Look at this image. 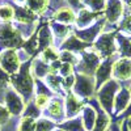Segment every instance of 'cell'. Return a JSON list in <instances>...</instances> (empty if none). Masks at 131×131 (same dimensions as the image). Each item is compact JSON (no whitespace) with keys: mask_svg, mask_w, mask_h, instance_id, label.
I'll return each instance as SVG.
<instances>
[{"mask_svg":"<svg viewBox=\"0 0 131 131\" xmlns=\"http://www.w3.org/2000/svg\"><path fill=\"white\" fill-rule=\"evenodd\" d=\"M49 102H50V97H49V94H37V96H36L34 104H36L39 109L47 107Z\"/></svg>","mask_w":131,"mask_h":131,"instance_id":"36","label":"cell"},{"mask_svg":"<svg viewBox=\"0 0 131 131\" xmlns=\"http://www.w3.org/2000/svg\"><path fill=\"white\" fill-rule=\"evenodd\" d=\"M113 63L114 60H112V58H109L106 60H104L102 63H100L98 68L96 71V88H100L102 84H105L106 81H109L112 79V70H113Z\"/></svg>","mask_w":131,"mask_h":131,"instance_id":"11","label":"cell"},{"mask_svg":"<svg viewBox=\"0 0 131 131\" xmlns=\"http://www.w3.org/2000/svg\"><path fill=\"white\" fill-rule=\"evenodd\" d=\"M86 46H88V43H86V42L79 39L78 37H73V36L68 37L67 39H66V42L62 45V47L64 50L71 51V52H73V51H84Z\"/></svg>","mask_w":131,"mask_h":131,"instance_id":"20","label":"cell"},{"mask_svg":"<svg viewBox=\"0 0 131 131\" xmlns=\"http://www.w3.org/2000/svg\"><path fill=\"white\" fill-rule=\"evenodd\" d=\"M15 16H16V20L18 23H23V24H30L36 18V13L33 10H30L28 7L17 8L15 10Z\"/></svg>","mask_w":131,"mask_h":131,"instance_id":"22","label":"cell"},{"mask_svg":"<svg viewBox=\"0 0 131 131\" xmlns=\"http://www.w3.org/2000/svg\"><path fill=\"white\" fill-rule=\"evenodd\" d=\"M72 71H73L72 64H70V63H63V62H62V64H60V68H59L58 73L66 78V76H70V75H72Z\"/></svg>","mask_w":131,"mask_h":131,"instance_id":"37","label":"cell"},{"mask_svg":"<svg viewBox=\"0 0 131 131\" xmlns=\"http://www.w3.org/2000/svg\"><path fill=\"white\" fill-rule=\"evenodd\" d=\"M36 119L30 117H23L17 125L16 131H36Z\"/></svg>","mask_w":131,"mask_h":131,"instance_id":"28","label":"cell"},{"mask_svg":"<svg viewBox=\"0 0 131 131\" xmlns=\"http://www.w3.org/2000/svg\"><path fill=\"white\" fill-rule=\"evenodd\" d=\"M94 109L97 112V118H96V123L92 131H107L109 126H110V114H107L100 106V104L96 105Z\"/></svg>","mask_w":131,"mask_h":131,"instance_id":"16","label":"cell"},{"mask_svg":"<svg viewBox=\"0 0 131 131\" xmlns=\"http://www.w3.org/2000/svg\"><path fill=\"white\" fill-rule=\"evenodd\" d=\"M112 76L118 83L131 80V59L130 58H121V59L115 60L113 63Z\"/></svg>","mask_w":131,"mask_h":131,"instance_id":"9","label":"cell"},{"mask_svg":"<svg viewBox=\"0 0 131 131\" xmlns=\"http://www.w3.org/2000/svg\"><path fill=\"white\" fill-rule=\"evenodd\" d=\"M119 117L123 118V119H126V118H130V117H131V102L128 104V106L126 107V110H125L121 115H119Z\"/></svg>","mask_w":131,"mask_h":131,"instance_id":"41","label":"cell"},{"mask_svg":"<svg viewBox=\"0 0 131 131\" xmlns=\"http://www.w3.org/2000/svg\"><path fill=\"white\" fill-rule=\"evenodd\" d=\"M85 5H86V9L96 13H100V10L105 9L106 7V0H85Z\"/></svg>","mask_w":131,"mask_h":131,"instance_id":"30","label":"cell"},{"mask_svg":"<svg viewBox=\"0 0 131 131\" xmlns=\"http://www.w3.org/2000/svg\"><path fill=\"white\" fill-rule=\"evenodd\" d=\"M121 131H130L128 128H127V125H126V122L123 121V123L121 125Z\"/></svg>","mask_w":131,"mask_h":131,"instance_id":"45","label":"cell"},{"mask_svg":"<svg viewBox=\"0 0 131 131\" xmlns=\"http://www.w3.org/2000/svg\"><path fill=\"white\" fill-rule=\"evenodd\" d=\"M119 30L127 36H131V13L126 15L122 18L121 24H119Z\"/></svg>","mask_w":131,"mask_h":131,"instance_id":"35","label":"cell"},{"mask_svg":"<svg viewBox=\"0 0 131 131\" xmlns=\"http://www.w3.org/2000/svg\"><path fill=\"white\" fill-rule=\"evenodd\" d=\"M75 80H76L75 76H73V75H70V76H66L64 80L62 81V84H63V86H64L66 89H70L71 86L75 85Z\"/></svg>","mask_w":131,"mask_h":131,"instance_id":"39","label":"cell"},{"mask_svg":"<svg viewBox=\"0 0 131 131\" xmlns=\"http://www.w3.org/2000/svg\"><path fill=\"white\" fill-rule=\"evenodd\" d=\"M0 131H2V128H0Z\"/></svg>","mask_w":131,"mask_h":131,"instance_id":"48","label":"cell"},{"mask_svg":"<svg viewBox=\"0 0 131 131\" xmlns=\"http://www.w3.org/2000/svg\"><path fill=\"white\" fill-rule=\"evenodd\" d=\"M55 122L47 118H39L36 122V131H54Z\"/></svg>","mask_w":131,"mask_h":131,"instance_id":"29","label":"cell"},{"mask_svg":"<svg viewBox=\"0 0 131 131\" xmlns=\"http://www.w3.org/2000/svg\"><path fill=\"white\" fill-rule=\"evenodd\" d=\"M84 106L85 105L79 96H76L75 93H70L66 98V117L68 119L75 118L79 113H81Z\"/></svg>","mask_w":131,"mask_h":131,"instance_id":"12","label":"cell"},{"mask_svg":"<svg viewBox=\"0 0 131 131\" xmlns=\"http://www.w3.org/2000/svg\"><path fill=\"white\" fill-rule=\"evenodd\" d=\"M100 16V13H96V12H92L89 9H81L79 16L76 17V25H78L79 29H84V28H89L94 21L97 20V17Z\"/></svg>","mask_w":131,"mask_h":131,"instance_id":"14","label":"cell"},{"mask_svg":"<svg viewBox=\"0 0 131 131\" xmlns=\"http://www.w3.org/2000/svg\"><path fill=\"white\" fill-rule=\"evenodd\" d=\"M97 118V112L92 105H85L84 109L81 110V121L85 131H92L96 123Z\"/></svg>","mask_w":131,"mask_h":131,"instance_id":"15","label":"cell"},{"mask_svg":"<svg viewBox=\"0 0 131 131\" xmlns=\"http://www.w3.org/2000/svg\"><path fill=\"white\" fill-rule=\"evenodd\" d=\"M47 114L55 121H62L64 118V105L60 98H54L47 105Z\"/></svg>","mask_w":131,"mask_h":131,"instance_id":"18","label":"cell"},{"mask_svg":"<svg viewBox=\"0 0 131 131\" xmlns=\"http://www.w3.org/2000/svg\"><path fill=\"white\" fill-rule=\"evenodd\" d=\"M54 20L58 21L60 24H72L76 21V16L71 8H59L55 15H54Z\"/></svg>","mask_w":131,"mask_h":131,"instance_id":"19","label":"cell"},{"mask_svg":"<svg viewBox=\"0 0 131 131\" xmlns=\"http://www.w3.org/2000/svg\"><path fill=\"white\" fill-rule=\"evenodd\" d=\"M59 128L63 131H85L84 126H83V121L81 117L79 118H70L68 121H66L63 123L59 125Z\"/></svg>","mask_w":131,"mask_h":131,"instance_id":"23","label":"cell"},{"mask_svg":"<svg viewBox=\"0 0 131 131\" xmlns=\"http://www.w3.org/2000/svg\"><path fill=\"white\" fill-rule=\"evenodd\" d=\"M49 67H50V64L45 63L43 60L37 59L31 66V71L34 72L38 78H46L49 75Z\"/></svg>","mask_w":131,"mask_h":131,"instance_id":"27","label":"cell"},{"mask_svg":"<svg viewBox=\"0 0 131 131\" xmlns=\"http://www.w3.org/2000/svg\"><path fill=\"white\" fill-rule=\"evenodd\" d=\"M115 41L118 42V51L123 58L131 59V41L123 36H117Z\"/></svg>","mask_w":131,"mask_h":131,"instance_id":"24","label":"cell"},{"mask_svg":"<svg viewBox=\"0 0 131 131\" xmlns=\"http://www.w3.org/2000/svg\"><path fill=\"white\" fill-rule=\"evenodd\" d=\"M45 81H46V84H47V86L51 89V91H54V92H58L59 89H60V85H62V81H60V79L58 78L57 75H51V73H49L46 78H45Z\"/></svg>","mask_w":131,"mask_h":131,"instance_id":"32","label":"cell"},{"mask_svg":"<svg viewBox=\"0 0 131 131\" xmlns=\"http://www.w3.org/2000/svg\"><path fill=\"white\" fill-rule=\"evenodd\" d=\"M123 3L122 0H107L105 7V17L106 21L110 24H115L121 20L123 15Z\"/></svg>","mask_w":131,"mask_h":131,"instance_id":"10","label":"cell"},{"mask_svg":"<svg viewBox=\"0 0 131 131\" xmlns=\"http://www.w3.org/2000/svg\"><path fill=\"white\" fill-rule=\"evenodd\" d=\"M110 131H121V125L119 123H113L110 126Z\"/></svg>","mask_w":131,"mask_h":131,"instance_id":"42","label":"cell"},{"mask_svg":"<svg viewBox=\"0 0 131 131\" xmlns=\"http://www.w3.org/2000/svg\"><path fill=\"white\" fill-rule=\"evenodd\" d=\"M10 81H12L15 91L18 94H21L23 98L29 100L31 93H33L34 83H33L31 75H30V66L28 63L20 68L18 73H13L10 76Z\"/></svg>","mask_w":131,"mask_h":131,"instance_id":"1","label":"cell"},{"mask_svg":"<svg viewBox=\"0 0 131 131\" xmlns=\"http://www.w3.org/2000/svg\"><path fill=\"white\" fill-rule=\"evenodd\" d=\"M96 89V80L89 75L78 73L73 85V93L80 98H89Z\"/></svg>","mask_w":131,"mask_h":131,"instance_id":"6","label":"cell"},{"mask_svg":"<svg viewBox=\"0 0 131 131\" xmlns=\"http://www.w3.org/2000/svg\"><path fill=\"white\" fill-rule=\"evenodd\" d=\"M68 3H71L73 7H78L79 4H80V0H67Z\"/></svg>","mask_w":131,"mask_h":131,"instance_id":"43","label":"cell"},{"mask_svg":"<svg viewBox=\"0 0 131 131\" xmlns=\"http://www.w3.org/2000/svg\"><path fill=\"white\" fill-rule=\"evenodd\" d=\"M128 89H130V92H131V85H130V88H128Z\"/></svg>","mask_w":131,"mask_h":131,"instance_id":"47","label":"cell"},{"mask_svg":"<svg viewBox=\"0 0 131 131\" xmlns=\"http://www.w3.org/2000/svg\"><path fill=\"white\" fill-rule=\"evenodd\" d=\"M130 41H131V39H130Z\"/></svg>","mask_w":131,"mask_h":131,"instance_id":"49","label":"cell"},{"mask_svg":"<svg viewBox=\"0 0 131 131\" xmlns=\"http://www.w3.org/2000/svg\"><path fill=\"white\" fill-rule=\"evenodd\" d=\"M50 0H26V7L34 13L42 15L49 7Z\"/></svg>","mask_w":131,"mask_h":131,"instance_id":"25","label":"cell"},{"mask_svg":"<svg viewBox=\"0 0 131 131\" xmlns=\"http://www.w3.org/2000/svg\"><path fill=\"white\" fill-rule=\"evenodd\" d=\"M94 51L100 55V58H112L113 54L117 51L115 45V34L113 31L104 33L98 37V39L94 43Z\"/></svg>","mask_w":131,"mask_h":131,"instance_id":"4","label":"cell"},{"mask_svg":"<svg viewBox=\"0 0 131 131\" xmlns=\"http://www.w3.org/2000/svg\"><path fill=\"white\" fill-rule=\"evenodd\" d=\"M131 102V92L128 88H121L119 92L117 93L115 98H114V107H113V113L117 115H121L126 107L128 106V104Z\"/></svg>","mask_w":131,"mask_h":131,"instance_id":"13","label":"cell"},{"mask_svg":"<svg viewBox=\"0 0 131 131\" xmlns=\"http://www.w3.org/2000/svg\"><path fill=\"white\" fill-rule=\"evenodd\" d=\"M17 3H24V2H26V0H16Z\"/></svg>","mask_w":131,"mask_h":131,"instance_id":"46","label":"cell"},{"mask_svg":"<svg viewBox=\"0 0 131 131\" xmlns=\"http://www.w3.org/2000/svg\"><path fill=\"white\" fill-rule=\"evenodd\" d=\"M104 24H105V21H100V23H97L96 25L89 26L88 29H84L81 31H78V37L83 38L84 42H92L97 37H100V33H101V30L104 28Z\"/></svg>","mask_w":131,"mask_h":131,"instance_id":"17","label":"cell"},{"mask_svg":"<svg viewBox=\"0 0 131 131\" xmlns=\"http://www.w3.org/2000/svg\"><path fill=\"white\" fill-rule=\"evenodd\" d=\"M100 55L93 50L89 51H83V55H81V62H79V73H84V75H94L98 66H100Z\"/></svg>","mask_w":131,"mask_h":131,"instance_id":"7","label":"cell"},{"mask_svg":"<svg viewBox=\"0 0 131 131\" xmlns=\"http://www.w3.org/2000/svg\"><path fill=\"white\" fill-rule=\"evenodd\" d=\"M0 67L8 75L17 73L21 68L20 55L15 49H5L0 52Z\"/></svg>","mask_w":131,"mask_h":131,"instance_id":"5","label":"cell"},{"mask_svg":"<svg viewBox=\"0 0 131 131\" xmlns=\"http://www.w3.org/2000/svg\"><path fill=\"white\" fill-rule=\"evenodd\" d=\"M125 122H126V125H127V128L131 131V117H130V118H126Z\"/></svg>","mask_w":131,"mask_h":131,"instance_id":"44","label":"cell"},{"mask_svg":"<svg viewBox=\"0 0 131 131\" xmlns=\"http://www.w3.org/2000/svg\"><path fill=\"white\" fill-rule=\"evenodd\" d=\"M51 28L55 33V36L59 38H64L70 34V28L66 26L63 24H57V23H51Z\"/></svg>","mask_w":131,"mask_h":131,"instance_id":"33","label":"cell"},{"mask_svg":"<svg viewBox=\"0 0 131 131\" xmlns=\"http://www.w3.org/2000/svg\"><path fill=\"white\" fill-rule=\"evenodd\" d=\"M0 43L5 49H16L24 45V39L18 29L10 24H4L0 26Z\"/></svg>","mask_w":131,"mask_h":131,"instance_id":"3","label":"cell"},{"mask_svg":"<svg viewBox=\"0 0 131 131\" xmlns=\"http://www.w3.org/2000/svg\"><path fill=\"white\" fill-rule=\"evenodd\" d=\"M24 117H30V118H38L41 115V109L34 104V102H28L25 105V109H24Z\"/></svg>","mask_w":131,"mask_h":131,"instance_id":"31","label":"cell"},{"mask_svg":"<svg viewBox=\"0 0 131 131\" xmlns=\"http://www.w3.org/2000/svg\"><path fill=\"white\" fill-rule=\"evenodd\" d=\"M37 41H38V49L45 50L46 47H50V45H52V36L47 26L39 29L37 34Z\"/></svg>","mask_w":131,"mask_h":131,"instance_id":"21","label":"cell"},{"mask_svg":"<svg viewBox=\"0 0 131 131\" xmlns=\"http://www.w3.org/2000/svg\"><path fill=\"white\" fill-rule=\"evenodd\" d=\"M59 57H60V52H58L54 47H46L45 50H42V54H41V60H43L47 64H51L54 62L59 60Z\"/></svg>","mask_w":131,"mask_h":131,"instance_id":"26","label":"cell"},{"mask_svg":"<svg viewBox=\"0 0 131 131\" xmlns=\"http://www.w3.org/2000/svg\"><path fill=\"white\" fill-rule=\"evenodd\" d=\"M25 101L18 94L15 89H8L5 93V107L8 109V112L10 115H20L24 113L25 109Z\"/></svg>","mask_w":131,"mask_h":131,"instance_id":"8","label":"cell"},{"mask_svg":"<svg viewBox=\"0 0 131 131\" xmlns=\"http://www.w3.org/2000/svg\"><path fill=\"white\" fill-rule=\"evenodd\" d=\"M10 81V78H9V75L3 71V68L0 67V86H5L8 85V83Z\"/></svg>","mask_w":131,"mask_h":131,"instance_id":"40","label":"cell"},{"mask_svg":"<svg viewBox=\"0 0 131 131\" xmlns=\"http://www.w3.org/2000/svg\"><path fill=\"white\" fill-rule=\"evenodd\" d=\"M15 17V9L10 5H2L0 7V20L10 21Z\"/></svg>","mask_w":131,"mask_h":131,"instance_id":"34","label":"cell"},{"mask_svg":"<svg viewBox=\"0 0 131 131\" xmlns=\"http://www.w3.org/2000/svg\"><path fill=\"white\" fill-rule=\"evenodd\" d=\"M9 112H8V109L4 107L3 105H0V125H4L9 121Z\"/></svg>","mask_w":131,"mask_h":131,"instance_id":"38","label":"cell"},{"mask_svg":"<svg viewBox=\"0 0 131 131\" xmlns=\"http://www.w3.org/2000/svg\"><path fill=\"white\" fill-rule=\"evenodd\" d=\"M121 89L119 83L114 79H110L102 84L97 92V102L107 114H113V107H114V98L117 93Z\"/></svg>","mask_w":131,"mask_h":131,"instance_id":"2","label":"cell"}]
</instances>
